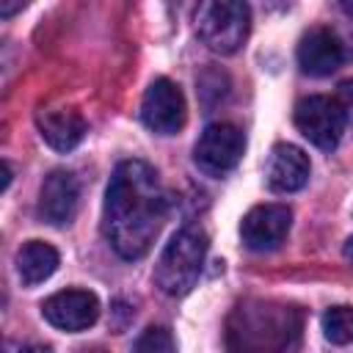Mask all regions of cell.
I'll return each mask as SVG.
<instances>
[{"label":"cell","instance_id":"e0dca14e","mask_svg":"<svg viewBox=\"0 0 353 353\" xmlns=\"http://www.w3.org/2000/svg\"><path fill=\"white\" fill-rule=\"evenodd\" d=\"M17 353H52L47 345H36V342H30V345H22Z\"/></svg>","mask_w":353,"mask_h":353},{"label":"cell","instance_id":"ffe728a7","mask_svg":"<svg viewBox=\"0 0 353 353\" xmlns=\"http://www.w3.org/2000/svg\"><path fill=\"white\" fill-rule=\"evenodd\" d=\"M345 256L347 259H353V234L347 237V243H345Z\"/></svg>","mask_w":353,"mask_h":353},{"label":"cell","instance_id":"44dd1931","mask_svg":"<svg viewBox=\"0 0 353 353\" xmlns=\"http://www.w3.org/2000/svg\"><path fill=\"white\" fill-rule=\"evenodd\" d=\"M342 11H345L347 17H353V0H342Z\"/></svg>","mask_w":353,"mask_h":353},{"label":"cell","instance_id":"8fae6325","mask_svg":"<svg viewBox=\"0 0 353 353\" xmlns=\"http://www.w3.org/2000/svg\"><path fill=\"white\" fill-rule=\"evenodd\" d=\"M36 127L55 152H69L85 138V119L66 105H47L36 110Z\"/></svg>","mask_w":353,"mask_h":353},{"label":"cell","instance_id":"6da1fadb","mask_svg":"<svg viewBox=\"0 0 353 353\" xmlns=\"http://www.w3.org/2000/svg\"><path fill=\"white\" fill-rule=\"evenodd\" d=\"M165 190L146 160H121L108 182L102 232L121 259H141L163 229Z\"/></svg>","mask_w":353,"mask_h":353},{"label":"cell","instance_id":"d6986e66","mask_svg":"<svg viewBox=\"0 0 353 353\" xmlns=\"http://www.w3.org/2000/svg\"><path fill=\"white\" fill-rule=\"evenodd\" d=\"M8 185H11V165L3 163V190H8Z\"/></svg>","mask_w":353,"mask_h":353},{"label":"cell","instance_id":"5b68a950","mask_svg":"<svg viewBox=\"0 0 353 353\" xmlns=\"http://www.w3.org/2000/svg\"><path fill=\"white\" fill-rule=\"evenodd\" d=\"M243 149H245V138L240 127L229 121H215L207 124L204 132L199 135L193 146V160L207 176H223L240 163Z\"/></svg>","mask_w":353,"mask_h":353},{"label":"cell","instance_id":"8992f818","mask_svg":"<svg viewBox=\"0 0 353 353\" xmlns=\"http://www.w3.org/2000/svg\"><path fill=\"white\" fill-rule=\"evenodd\" d=\"M188 105L179 85L168 77H157L141 102V121L157 135H176L185 127Z\"/></svg>","mask_w":353,"mask_h":353},{"label":"cell","instance_id":"7c38bea8","mask_svg":"<svg viewBox=\"0 0 353 353\" xmlns=\"http://www.w3.org/2000/svg\"><path fill=\"white\" fill-rule=\"evenodd\" d=\"M309 157L303 149L292 146V143H276L270 149L268 165H265V176L268 185L276 193H295L309 182Z\"/></svg>","mask_w":353,"mask_h":353},{"label":"cell","instance_id":"52a82bcc","mask_svg":"<svg viewBox=\"0 0 353 353\" xmlns=\"http://www.w3.org/2000/svg\"><path fill=\"white\" fill-rule=\"evenodd\" d=\"M41 314L50 325L69 331V334H77V331H85L97 323L99 301L88 290H61L41 303Z\"/></svg>","mask_w":353,"mask_h":353},{"label":"cell","instance_id":"3957f363","mask_svg":"<svg viewBox=\"0 0 353 353\" xmlns=\"http://www.w3.org/2000/svg\"><path fill=\"white\" fill-rule=\"evenodd\" d=\"M193 22H196L199 39L212 52L232 55L248 39L251 8L245 3H237V0H207V3H199Z\"/></svg>","mask_w":353,"mask_h":353},{"label":"cell","instance_id":"4fadbf2b","mask_svg":"<svg viewBox=\"0 0 353 353\" xmlns=\"http://www.w3.org/2000/svg\"><path fill=\"white\" fill-rule=\"evenodd\" d=\"M55 270H58V251L50 243H44V240H28L17 251V273H19L22 284H28V287L41 284Z\"/></svg>","mask_w":353,"mask_h":353},{"label":"cell","instance_id":"2e32d148","mask_svg":"<svg viewBox=\"0 0 353 353\" xmlns=\"http://www.w3.org/2000/svg\"><path fill=\"white\" fill-rule=\"evenodd\" d=\"M336 105L342 108V113H345V119L347 121H353V80H342L339 83V88H336Z\"/></svg>","mask_w":353,"mask_h":353},{"label":"cell","instance_id":"9c48e42d","mask_svg":"<svg viewBox=\"0 0 353 353\" xmlns=\"http://www.w3.org/2000/svg\"><path fill=\"white\" fill-rule=\"evenodd\" d=\"M80 201V182L72 171L55 168L44 176L39 190V215L52 226H63L74 218Z\"/></svg>","mask_w":353,"mask_h":353},{"label":"cell","instance_id":"5bb4252c","mask_svg":"<svg viewBox=\"0 0 353 353\" xmlns=\"http://www.w3.org/2000/svg\"><path fill=\"white\" fill-rule=\"evenodd\" d=\"M323 334L334 345L353 342V306H331L323 314Z\"/></svg>","mask_w":353,"mask_h":353},{"label":"cell","instance_id":"277c9868","mask_svg":"<svg viewBox=\"0 0 353 353\" xmlns=\"http://www.w3.org/2000/svg\"><path fill=\"white\" fill-rule=\"evenodd\" d=\"M345 124H347V119L334 97L314 94L295 105V127L317 149H325V152L336 149V143L345 132Z\"/></svg>","mask_w":353,"mask_h":353},{"label":"cell","instance_id":"7a4b0ae2","mask_svg":"<svg viewBox=\"0 0 353 353\" xmlns=\"http://www.w3.org/2000/svg\"><path fill=\"white\" fill-rule=\"evenodd\" d=\"M204 256H207V234L199 226L176 229L154 262V273H152L154 287L171 298L188 295L199 281Z\"/></svg>","mask_w":353,"mask_h":353},{"label":"cell","instance_id":"9a60e30c","mask_svg":"<svg viewBox=\"0 0 353 353\" xmlns=\"http://www.w3.org/2000/svg\"><path fill=\"white\" fill-rule=\"evenodd\" d=\"M138 353H174V336L163 325H152L143 331V336L135 345Z\"/></svg>","mask_w":353,"mask_h":353},{"label":"cell","instance_id":"30bf717a","mask_svg":"<svg viewBox=\"0 0 353 353\" xmlns=\"http://www.w3.org/2000/svg\"><path fill=\"white\" fill-rule=\"evenodd\" d=\"M342 61H345V44L336 30L312 28L309 33H303V39L298 44L301 72H306L312 77H325V74L336 72L342 66Z\"/></svg>","mask_w":353,"mask_h":353},{"label":"cell","instance_id":"ba28073f","mask_svg":"<svg viewBox=\"0 0 353 353\" xmlns=\"http://www.w3.org/2000/svg\"><path fill=\"white\" fill-rule=\"evenodd\" d=\"M292 223V212L284 204H259L251 207L240 223L243 245L251 251H273L284 243Z\"/></svg>","mask_w":353,"mask_h":353},{"label":"cell","instance_id":"ac0fdd59","mask_svg":"<svg viewBox=\"0 0 353 353\" xmlns=\"http://www.w3.org/2000/svg\"><path fill=\"white\" fill-rule=\"evenodd\" d=\"M17 8H22V3H0V17H11Z\"/></svg>","mask_w":353,"mask_h":353}]
</instances>
